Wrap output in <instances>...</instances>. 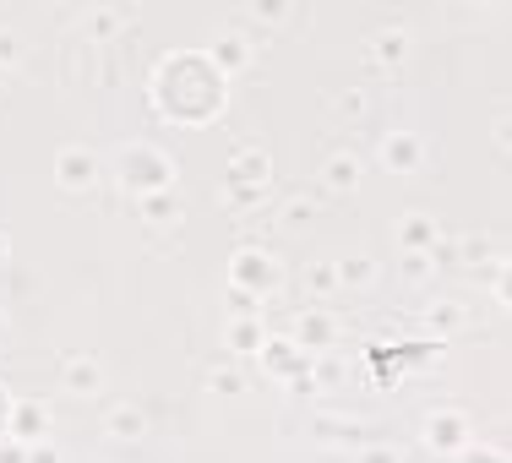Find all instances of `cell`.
<instances>
[{
    "mask_svg": "<svg viewBox=\"0 0 512 463\" xmlns=\"http://www.w3.org/2000/svg\"><path fill=\"white\" fill-rule=\"evenodd\" d=\"M0 463H28V447L11 442V436H6V442H0Z\"/></svg>",
    "mask_w": 512,
    "mask_h": 463,
    "instance_id": "obj_36",
    "label": "cell"
},
{
    "mask_svg": "<svg viewBox=\"0 0 512 463\" xmlns=\"http://www.w3.org/2000/svg\"><path fill=\"white\" fill-rule=\"evenodd\" d=\"M360 153L355 148H333L322 158V169H316V175H322V191H333V197H344V191H355L360 186Z\"/></svg>",
    "mask_w": 512,
    "mask_h": 463,
    "instance_id": "obj_15",
    "label": "cell"
},
{
    "mask_svg": "<svg viewBox=\"0 0 512 463\" xmlns=\"http://www.w3.org/2000/svg\"><path fill=\"white\" fill-rule=\"evenodd\" d=\"M469 322H474V311L463 306L458 295H436L431 306H425V327L436 333V344H442V338H453V333H463Z\"/></svg>",
    "mask_w": 512,
    "mask_h": 463,
    "instance_id": "obj_16",
    "label": "cell"
},
{
    "mask_svg": "<svg viewBox=\"0 0 512 463\" xmlns=\"http://www.w3.org/2000/svg\"><path fill=\"white\" fill-rule=\"evenodd\" d=\"M491 137H496V148H507V104H496V115H491Z\"/></svg>",
    "mask_w": 512,
    "mask_h": 463,
    "instance_id": "obj_35",
    "label": "cell"
},
{
    "mask_svg": "<svg viewBox=\"0 0 512 463\" xmlns=\"http://www.w3.org/2000/svg\"><path fill=\"white\" fill-rule=\"evenodd\" d=\"M11 442H22V447L50 442V409H44V398H17L11 404Z\"/></svg>",
    "mask_w": 512,
    "mask_h": 463,
    "instance_id": "obj_14",
    "label": "cell"
},
{
    "mask_svg": "<svg viewBox=\"0 0 512 463\" xmlns=\"http://www.w3.org/2000/svg\"><path fill=\"white\" fill-rule=\"evenodd\" d=\"M202 376H207V387H213V393H246V365H240L235 355H218Z\"/></svg>",
    "mask_w": 512,
    "mask_h": 463,
    "instance_id": "obj_20",
    "label": "cell"
},
{
    "mask_svg": "<svg viewBox=\"0 0 512 463\" xmlns=\"http://www.w3.org/2000/svg\"><path fill=\"white\" fill-rule=\"evenodd\" d=\"M137 213L164 229V224H180V218H186V202H180L175 191H153V197H137Z\"/></svg>",
    "mask_w": 512,
    "mask_h": 463,
    "instance_id": "obj_19",
    "label": "cell"
},
{
    "mask_svg": "<svg viewBox=\"0 0 512 463\" xmlns=\"http://www.w3.org/2000/svg\"><path fill=\"white\" fill-rule=\"evenodd\" d=\"M295 17V6L289 0H251L246 11H240L235 22H256V28H278V22H289Z\"/></svg>",
    "mask_w": 512,
    "mask_h": 463,
    "instance_id": "obj_24",
    "label": "cell"
},
{
    "mask_svg": "<svg viewBox=\"0 0 512 463\" xmlns=\"http://www.w3.org/2000/svg\"><path fill=\"white\" fill-rule=\"evenodd\" d=\"M436 240H442V218H436V213L409 207V213L398 218V251H425V257H431Z\"/></svg>",
    "mask_w": 512,
    "mask_h": 463,
    "instance_id": "obj_13",
    "label": "cell"
},
{
    "mask_svg": "<svg viewBox=\"0 0 512 463\" xmlns=\"http://www.w3.org/2000/svg\"><path fill=\"white\" fill-rule=\"evenodd\" d=\"M453 463H507V447L502 442H480V436H474V442L463 447Z\"/></svg>",
    "mask_w": 512,
    "mask_h": 463,
    "instance_id": "obj_28",
    "label": "cell"
},
{
    "mask_svg": "<svg viewBox=\"0 0 512 463\" xmlns=\"http://www.w3.org/2000/svg\"><path fill=\"white\" fill-rule=\"evenodd\" d=\"M355 463H404V447L398 442H360Z\"/></svg>",
    "mask_w": 512,
    "mask_h": 463,
    "instance_id": "obj_29",
    "label": "cell"
},
{
    "mask_svg": "<svg viewBox=\"0 0 512 463\" xmlns=\"http://www.w3.org/2000/svg\"><path fill=\"white\" fill-rule=\"evenodd\" d=\"M262 371H273L278 382H289L295 393H316L311 355H306V349H295V338H267V344H262Z\"/></svg>",
    "mask_w": 512,
    "mask_h": 463,
    "instance_id": "obj_4",
    "label": "cell"
},
{
    "mask_svg": "<svg viewBox=\"0 0 512 463\" xmlns=\"http://www.w3.org/2000/svg\"><path fill=\"white\" fill-rule=\"evenodd\" d=\"M224 180H235V186H251V191H267V186H273V153H267L256 137H240L235 148H229Z\"/></svg>",
    "mask_w": 512,
    "mask_h": 463,
    "instance_id": "obj_6",
    "label": "cell"
},
{
    "mask_svg": "<svg viewBox=\"0 0 512 463\" xmlns=\"http://www.w3.org/2000/svg\"><path fill=\"white\" fill-rule=\"evenodd\" d=\"M338 289H344V284H338V267H333V257H316V262L306 267V295H311V300H333Z\"/></svg>",
    "mask_w": 512,
    "mask_h": 463,
    "instance_id": "obj_22",
    "label": "cell"
},
{
    "mask_svg": "<svg viewBox=\"0 0 512 463\" xmlns=\"http://www.w3.org/2000/svg\"><path fill=\"white\" fill-rule=\"evenodd\" d=\"M120 180L131 197H153V191H175V158L153 142H126L120 148Z\"/></svg>",
    "mask_w": 512,
    "mask_h": 463,
    "instance_id": "obj_1",
    "label": "cell"
},
{
    "mask_svg": "<svg viewBox=\"0 0 512 463\" xmlns=\"http://www.w3.org/2000/svg\"><path fill=\"white\" fill-rule=\"evenodd\" d=\"M376 153H382V164L393 169V175H414V169L425 164V142H420V131H404V126L387 131Z\"/></svg>",
    "mask_w": 512,
    "mask_h": 463,
    "instance_id": "obj_12",
    "label": "cell"
},
{
    "mask_svg": "<svg viewBox=\"0 0 512 463\" xmlns=\"http://www.w3.org/2000/svg\"><path fill=\"white\" fill-rule=\"evenodd\" d=\"M289 338H295V349H306V355H327V349H338V322L322 306H306L295 316V327H289Z\"/></svg>",
    "mask_w": 512,
    "mask_h": 463,
    "instance_id": "obj_9",
    "label": "cell"
},
{
    "mask_svg": "<svg viewBox=\"0 0 512 463\" xmlns=\"http://www.w3.org/2000/svg\"><path fill=\"white\" fill-rule=\"evenodd\" d=\"M333 267H338V284L344 289H365L376 278V262L365 257V251H349V257H333Z\"/></svg>",
    "mask_w": 512,
    "mask_h": 463,
    "instance_id": "obj_23",
    "label": "cell"
},
{
    "mask_svg": "<svg viewBox=\"0 0 512 463\" xmlns=\"http://www.w3.org/2000/svg\"><path fill=\"white\" fill-rule=\"evenodd\" d=\"M104 436H115V442H142V436H148V409L131 404V398L109 404L104 409Z\"/></svg>",
    "mask_w": 512,
    "mask_h": 463,
    "instance_id": "obj_17",
    "label": "cell"
},
{
    "mask_svg": "<svg viewBox=\"0 0 512 463\" xmlns=\"http://www.w3.org/2000/svg\"><path fill=\"white\" fill-rule=\"evenodd\" d=\"M218 202H224L229 213H256V207H262V191H251V186H235V180H224V186H218Z\"/></svg>",
    "mask_w": 512,
    "mask_h": 463,
    "instance_id": "obj_25",
    "label": "cell"
},
{
    "mask_svg": "<svg viewBox=\"0 0 512 463\" xmlns=\"http://www.w3.org/2000/svg\"><path fill=\"white\" fill-rule=\"evenodd\" d=\"M278 284H284V267H278V257H273L267 246H240L235 257H229V278H224V289H240V295L267 300Z\"/></svg>",
    "mask_w": 512,
    "mask_h": 463,
    "instance_id": "obj_2",
    "label": "cell"
},
{
    "mask_svg": "<svg viewBox=\"0 0 512 463\" xmlns=\"http://www.w3.org/2000/svg\"><path fill=\"white\" fill-rule=\"evenodd\" d=\"M11 404H17V398H11V387L0 382V442L11 436Z\"/></svg>",
    "mask_w": 512,
    "mask_h": 463,
    "instance_id": "obj_33",
    "label": "cell"
},
{
    "mask_svg": "<svg viewBox=\"0 0 512 463\" xmlns=\"http://www.w3.org/2000/svg\"><path fill=\"white\" fill-rule=\"evenodd\" d=\"M420 436H425V447H431V453L458 458L463 447L474 442V420H469V409H458V404H436V409H425Z\"/></svg>",
    "mask_w": 512,
    "mask_h": 463,
    "instance_id": "obj_3",
    "label": "cell"
},
{
    "mask_svg": "<svg viewBox=\"0 0 512 463\" xmlns=\"http://www.w3.org/2000/svg\"><path fill=\"white\" fill-rule=\"evenodd\" d=\"M398 273H404V284H431L436 262L425 257V251H398Z\"/></svg>",
    "mask_w": 512,
    "mask_h": 463,
    "instance_id": "obj_26",
    "label": "cell"
},
{
    "mask_svg": "<svg viewBox=\"0 0 512 463\" xmlns=\"http://www.w3.org/2000/svg\"><path fill=\"white\" fill-rule=\"evenodd\" d=\"M256 44H262V39H251L246 22H224V28L207 39L202 55L213 60V71H224V77H229V71H246L251 60H256Z\"/></svg>",
    "mask_w": 512,
    "mask_h": 463,
    "instance_id": "obj_5",
    "label": "cell"
},
{
    "mask_svg": "<svg viewBox=\"0 0 512 463\" xmlns=\"http://www.w3.org/2000/svg\"><path fill=\"white\" fill-rule=\"evenodd\" d=\"M6 262H11V235L0 229V267H6Z\"/></svg>",
    "mask_w": 512,
    "mask_h": 463,
    "instance_id": "obj_37",
    "label": "cell"
},
{
    "mask_svg": "<svg viewBox=\"0 0 512 463\" xmlns=\"http://www.w3.org/2000/svg\"><path fill=\"white\" fill-rule=\"evenodd\" d=\"M365 109H371L365 88H344V93H333V115H338V120H365Z\"/></svg>",
    "mask_w": 512,
    "mask_h": 463,
    "instance_id": "obj_27",
    "label": "cell"
},
{
    "mask_svg": "<svg viewBox=\"0 0 512 463\" xmlns=\"http://www.w3.org/2000/svg\"><path fill=\"white\" fill-rule=\"evenodd\" d=\"M131 22H137V6H131V0H99V6L82 11V28H88V39H99V44H109L115 33H126Z\"/></svg>",
    "mask_w": 512,
    "mask_h": 463,
    "instance_id": "obj_10",
    "label": "cell"
},
{
    "mask_svg": "<svg viewBox=\"0 0 512 463\" xmlns=\"http://www.w3.org/2000/svg\"><path fill=\"white\" fill-rule=\"evenodd\" d=\"M60 393L71 398H99L104 393V360L93 349H77V355L60 360Z\"/></svg>",
    "mask_w": 512,
    "mask_h": 463,
    "instance_id": "obj_8",
    "label": "cell"
},
{
    "mask_svg": "<svg viewBox=\"0 0 512 463\" xmlns=\"http://www.w3.org/2000/svg\"><path fill=\"white\" fill-rule=\"evenodd\" d=\"M229 295V316H262V300L256 295H240V289H224Z\"/></svg>",
    "mask_w": 512,
    "mask_h": 463,
    "instance_id": "obj_32",
    "label": "cell"
},
{
    "mask_svg": "<svg viewBox=\"0 0 512 463\" xmlns=\"http://www.w3.org/2000/svg\"><path fill=\"white\" fill-rule=\"evenodd\" d=\"M409 28L404 22H387V28H376L371 39H365V60H371V66H382V71H393V66H404L409 60Z\"/></svg>",
    "mask_w": 512,
    "mask_h": 463,
    "instance_id": "obj_11",
    "label": "cell"
},
{
    "mask_svg": "<svg viewBox=\"0 0 512 463\" xmlns=\"http://www.w3.org/2000/svg\"><path fill=\"white\" fill-rule=\"evenodd\" d=\"M262 344H267V327H262V316H229L224 322V349L235 360H246V355H262Z\"/></svg>",
    "mask_w": 512,
    "mask_h": 463,
    "instance_id": "obj_18",
    "label": "cell"
},
{
    "mask_svg": "<svg viewBox=\"0 0 512 463\" xmlns=\"http://www.w3.org/2000/svg\"><path fill=\"white\" fill-rule=\"evenodd\" d=\"M311 218H316V197H306V191H295V197L278 202V229H289V235L311 229Z\"/></svg>",
    "mask_w": 512,
    "mask_h": 463,
    "instance_id": "obj_21",
    "label": "cell"
},
{
    "mask_svg": "<svg viewBox=\"0 0 512 463\" xmlns=\"http://www.w3.org/2000/svg\"><path fill=\"white\" fill-rule=\"evenodd\" d=\"M22 60V39H17V28H0V71H11Z\"/></svg>",
    "mask_w": 512,
    "mask_h": 463,
    "instance_id": "obj_31",
    "label": "cell"
},
{
    "mask_svg": "<svg viewBox=\"0 0 512 463\" xmlns=\"http://www.w3.org/2000/svg\"><path fill=\"white\" fill-rule=\"evenodd\" d=\"M55 180L60 191H93L99 186V153L88 142H60L55 148Z\"/></svg>",
    "mask_w": 512,
    "mask_h": 463,
    "instance_id": "obj_7",
    "label": "cell"
},
{
    "mask_svg": "<svg viewBox=\"0 0 512 463\" xmlns=\"http://www.w3.org/2000/svg\"><path fill=\"white\" fill-rule=\"evenodd\" d=\"M360 425L355 420H344V414H322L316 420V442H344V436H355Z\"/></svg>",
    "mask_w": 512,
    "mask_h": 463,
    "instance_id": "obj_30",
    "label": "cell"
},
{
    "mask_svg": "<svg viewBox=\"0 0 512 463\" xmlns=\"http://www.w3.org/2000/svg\"><path fill=\"white\" fill-rule=\"evenodd\" d=\"M28 463H60V447L55 442H33L28 447Z\"/></svg>",
    "mask_w": 512,
    "mask_h": 463,
    "instance_id": "obj_34",
    "label": "cell"
}]
</instances>
